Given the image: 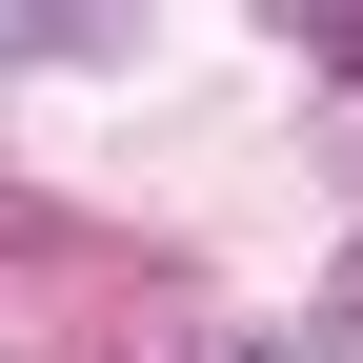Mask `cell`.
<instances>
[{"label": "cell", "mask_w": 363, "mask_h": 363, "mask_svg": "<svg viewBox=\"0 0 363 363\" xmlns=\"http://www.w3.org/2000/svg\"><path fill=\"white\" fill-rule=\"evenodd\" d=\"M242 363H323V343H242Z\"/></svg>", "instance_id": "obj_1"}]
</instances>
